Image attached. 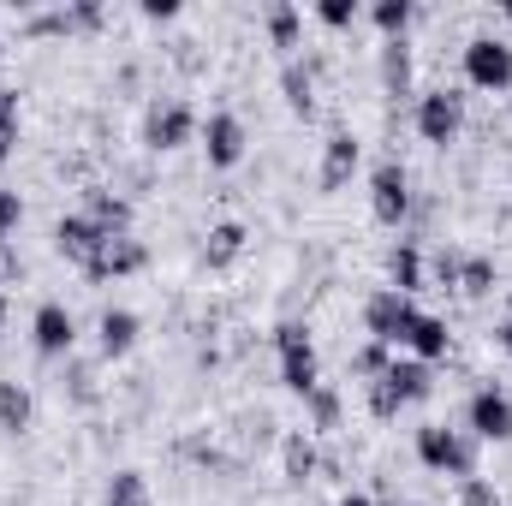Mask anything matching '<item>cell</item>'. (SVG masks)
Returning a JSON list of instances; mask_svg holds the SVG:
<instances>
[{
  "label": "cell",
  "instance_id": "cell-1",
  "mask_svg": "<svg viewBox=\"0 0 512 506\" xmlns=\"http://www.w3.org/2000/svg\"><path fill=\"white\" fill-rule=\"evenodd\" d=\"M435 393V364H417V358H393L382 376L370 381V411L376 417H399L405 405H423Z\"/></svg>",
  "mask_w": 512,
  "mask_h": 506
},
{
  "label": "cell",
  "instance_id": "cell-2",
  "mask_svg": "<svg viewBox=\"0 0 512 506\" xmlns=\"http://www.w3.org/2000/svg\"><path fill=\"white\" fill-rule=\"evenodd\" d=\"M417 459L429 465V471H441V477H477V441H465L459 429H447V423H423L417 429Z\"/></svg>",
  "mask_w": 512,
  "mask_h": 506
},
{
  "label": "cell",
  "instance_id": "cell-3",
  "mask_svg": "<svg viewBox=\"0 0 512 506\" xmlns=\"http://www.w3.org/2000/svg\"><path fill=\"white\" fill-rule=\"evenodd\" d=\"M274 358H280V381H286L298 399H310V393L322 387L316 346H310V328H304V322H280V328H274Z\"/></svg>",
  "mask_w": 512,
  "mask_h": 506
},
{
  "label": "cell",
  "instance_id": "cell-4",
  "mask_svg": "<svg viewBox=\"0 0 512 506\" xmlns=\"http://www.w3.org/2000/svg\"><path fill=\"white\" fill-rule=\"evenodd\" d=\"M465 84H477V90H512V42L501 36H471L465 42Z\"/></svg>",
  "mask_w": 512,
  "mask_h": 506
},
{
  "label": "cell",
  "instance_id": "cell-5",
  "mask_svg": "<svg viewBox=\"0 0 512 506\" xmlns=\"http://www.w3.org/2000/svg\"><path fill=\"white\" fill-rule=\"evenodd\" d=\"M459 131H465V96L459 90H429L417 102V137L423 143L447 149V143H459Z\"/></svg>",
  "mask_w": 512,
  "mask_h": 506
},
{
  "label": "cell",
  "instance_id": "cell-6",
  "mask_svg": "<svg viewBox=\"0 0 512 506\" xmlns=\"http://www.w3.org/2000/svg\"><path fill=\"white\" fill-rule=\"evenodd\" d=\"M197 131H203V126H197V114H191L185 102H155V108L143 114V149L173 155V149H185Z\"/></svg>",
  "mask_w": 512,
  "mask_h": 506
},
{
  "label": "cell",
  "instance_id": "cell-7",
  "mask_svg": "<svg viewBox=\"0 0 512 506\" xmlns=\"http://www.w3.org/2000/svg\"><path fill=\"white\" fill-rule=\"evenodd\" d=\"M411 316H417V304H411L405 292L382 286V292L364 304V334H370L376 346H405V328H411Z\"/></svg>",
  "mask_w": 512,
  "mask_h": 506
},
{
  "label": "cell",
  "instance_id": "cell-8",
  "mask_svg": "<svg viewBox=\"0 0 512 506\" xmlns=\"http://www.w3.org/2000/svg\"><path fill=\"white\" fill-rule=\"evenodd\" d=\"M370 209H376L382 227H399V221L411 215V173H405L399 161H382V167L370 173Z\"/></svg>",
  "mask_w": 512,
  "mask_h": 506
},
{
  "label": "cell",
  "instance_id": "cell-9",
  "mask_svg": "<svg viewBox=\"0 0 512 506\" xmlns=\"http://www.w3.org/2000/svg\"><path fill=\"white\" fill-rule=\"evenodd\" d=\"M30 340H36V352L42 358H66L72 352V340H78V322H72V310L66 304H36V316H30Z\"/></svg>",
  "mask_w": 512,
  "mask_h": 506
},
{
  "label": "cell",
  "instance_id": "cell-10",
  "mask_svg": "<svg viewBox=\"0 0 512 506\" xmlns=\"http://www.w3.org/2000/svg\"><path fill=\"white\" fill-rule=\"evenodd\" d=\"M245 143H251V137H245V120H239V114L221 108V114L203 120V155H209V167H239V161H245Z\"/></svg>",
  "mask_w": 512,
  "mask_h": 506
},
{
  "label": "cell",
  "instance_id": "cell-11",
  "mask_svg": "<svg viewBox=\"0 0 512 506\" xmlns=\"http://www.w3.org/2000/svg\"><path fill=\"white\" fill-rule=\"evenodd\" d=\"M465 417H471L477 441H512V399L501 387H477L471 405H465Z\"/></svg>",
  "mask_w": 512,
  "mask_h": 506
},
{
  "label": "cell",
  "instance_id": "cell-12",
  "mask_svg": "<svg viewBox=\"0 0 512 506\" xmlns=\"http://www.w3.org/2000/svg\"><path fill=\"white\" fill-rule=\"evenodd\" d=\"M143 262H149V251H143L131 233H108L102 251L84 262V274H90V280H120V274H137Z\"/></svg>",
  "mask_w": 512,
  "mask_h": 506
},
{
  "label": "cell",
  "instance_id": "cell-13",
  "mask_svg": "<svg viewBox=\"0 0 512 506\" xmlns=\"http://www.w3.org/2000/svg\"><path fill=\"white\" fill-rule=\"evenodd\" d=\"M358 155H364V149H358L352 131H328V143H322V167H316V185H322V191H340V185L358 173Z\"/></svg>",
  "mask_w": 512,
  "mask_h": 506
},
{
  "label": "cell",
  "instance_id": "cell-14",
  "mask_svg": "<svg viewBox=\"0 0 512 506\" xmlns=\"http://www.w3.org/2000/svg\"><path fill=\"white\" fill-rule=\"evenodd\" d=\"M102 239H108V233H102L90 215H60V221H54V251L66 256V262H78V268L102 251Z\"/></svg>",
  "mask_w": 512,
  "mask_h": 506
},
{
  "label": "cell",
  "instance_id": "cell-15",
  "mask_svg": "<svg viewBox=\"0 0 512 506\" xmlns=\"http://www.w3.org/2000/svg\"><path fill=\"white\" fill-rule=\"evenodd\" d=\"M405 352H411L417 364H441V358L453 352L447 322H441V316H429V310H417V316H411V328H405Z\"/></svg>",
  "mask_w": 512,
  "mask_h": 506
},
{
  "label": "cell",
  "instance_id": "cell-16",
  "mask_svg": "<svg viewBox=\"0 0 512 506\" xmlns=\"http://www.w3.org/2000/svg\"><path fill=\"white\" fill-rule=\"evenodd\" d=\"M280 477L292 483V489H304L310 477H316V441L298 429V435H286L280 441Z\"/></svg>",
  "mask_w": 512,
  "mask_h": 506
},
{
  "label": "cell",
  "instance_id": "cell-17",
  "mask_svg": "<svg viewBox=\"0 0 512 506\" xmlns=\"http://www.w3.org/2000/svg\"><path fill=\"white\" fill-rule=\"evenodd\" d=\"M387 286H393V292H405V298H411V292H423V251H417L411 239H399V245L387 251Z\"/></svg>",
  "mask_w": 512,
  "mask_h": 506
},
{
  "label": "cell",
  "instance_id": "cell-18",
  "mask_svg": "<svg viewBox=\"0 0 512 506\" xmlns=\"http://www.w3.org/2000/svg\"><path fill=\"white\" fill-rule=\"evenodd\" d=\"M96 334H102V358H126L131 346H137V334H143V322L131 310H102Z\"/></svg>",
  "mask_w": 512,
  "mask_h": 506
},
{
  "label": "cell",
  "instance_id": "cell-19",
  "mask_svg": "<svg viewBox=\"0 0 512 506\" xmlns=\"http://www.w3.org/2000/svg\"><path fill=\"white\" fill-rule=\"evenodd\" d=\"M280 90H286V108H292L298 120L316 114V78H310L304 60H286V66H280Z\"/></svg>",
  "mask_w": 512,
  "mask_h": 506
},
{
  "label": "cell",
  "instance_id": "cell-20",
  "mask_svg": "<svg viewBox=\"0 0 512 506\" xmlns=\"http://www.w3.org/2000/svg\"><path fill=\"white\" fill-rule=\"evenodd\" d=\"M30 417H36L30 387H24V381H0V429H6V435H24Z\"/></svg>",
  "mask_w": 512,
  "mask_h": 506
},
{
  "label": "cell",
  "instance_id": "cell-21",
  "mask_svg": "<svg viewBox=\"0 0 512 506\" xmlns=\"http://www.w3.org/2000/svg\"><path fill=\"white\" fill-rule=\"evenodd\" d=\"M495 286H501L495 256H459V286H453V292H465V298H489Z\"/></svg>",
  "mask_w": 512,
  "mask_h": 506
},
{
  "label": "cell",
  "instance_id": "cell-22",
  "mask_svg": "<svg viewBox=\"0 0 512 506\" xmlns=\"http://www.w3.org/2000/svg\"><path fill=\"white\" fill-rule=\"evenodd\" d=\"M382 90L387 96H405L411 90V48H405V36L382 42Z\"/></svg>",
  "mask_w": 512,
  "mask_h": 506
},
{
  "label": "cell",
  "instance_id": "cell-23",
  "mask_svg": "<svg viewBox=\"0 0 512 506\" xmlns=\"http://www.w3.org/2000/svg\"><path fill=\"white\" fill-rule=\"evenodd\" d=\"M102 233H131V203L114 191H90V209H84Z\"/></svg>",
  "mask_w": 512,
  "mask_h": 506
},
{
  "label": "cell",
  "instance_id": "cell-24",
  "mask_svg": "<svg viewBox=\"0 0 512 506\" xmlns=\"http://www.w3.org/2000/svg\"><path fill=\"white\" fill-rule=\"evenodd\" d=\"M239 251H245V227H239V221H221V227L209 233L203 262H209V268H227V262H239Z\"/></svg>",
  "mask_w": 512,
  "mask_h": 506
},
{
  "label": "cell",
  "instance_id": "cell-25",
  "mask_svg": "<svg viewBox=\"0 0 512 506\" xmlns=\"http://www.w3.org/2000/svg\"><path fill=\"white\" fill-rule=\"evenodd\" d=\"M298 24H304V18H298L292 0H274V6H268V42H274V48H298Z\"/></svg>",
  "mask_w": 512,
  "mask_h": 506
},
{
  "label": "cell",
  "instance_id": "cell-26",
  "mask_svg": "<svg viewBox=\"0 0 512 506\" xmlns=\"http://www.w3.org/2000/svg\"><path fill=\"white\" fill-rule=\"evenodd\" d=\"M370 24L382 30V42L405 36V30H411V0H376V6H370Z\"/></svg>",
  "mask_w": 512,
  "mask_h": 506
},
{
  "label": "cell",
  "instance_id": "cell-27",
  "mask_svg": "<svg viewBox=\"0 0 512 506\" xmlns=\"http://www.w3.org/2000/svg\"><path fill=\"white\" fill-rule=\"evenodd\" d=\"M108 506H155L143 471H114V477H108Z\"/></svg>",
  "mask_w": 512,
  "mask_h": 506
},
{
  "label": "cell",
  "instance_id": "cell-28",
  "mask_svg": "<svg viewBox=\"0 0 512 506\" xmlns=\"http://www.w3.org/2000/svg\"><path fill=\"white\" fill-rule=\"evenodd\" d=\"M304 405H310V429H340V393H334L328 381H322Z\"/></svg>",
  "mask_w": 512,
  "mask_h": 506
},
{
  "label": "cell",
  "instance_id": "cell-29",
  "mask_svg": "<svg viewBox=\"0 0 512 506\" xmlns=\"http://www.w3.org/2000/svg\"><path fill=\"white\" fill-rule=\"evenodd\" d=\"M387 364H393V358H387V346H376V340H370V346H358V352H352V370H358V376H382Z\"/></svg>",
  "mask_w": 512,
  "mask_h": 506
},
{
  "label": "cell",
  "instance_id": "cell-30",
  "mask_svg": "<svg viewBox=\"0 0 512 506\" xmlns=\"http://www.w3.org/2000/svg\"><path fill=\"white\" fill-rule=\"evenodd\" d=\"M316 18H322L328 30H346V24H358V0H322Z\"/></svg>",
  "mask_w": 512,
  "mask_h": 506
},
{
  "label": "cell",
  "instance_id": "cell-31",
  "mask_svg": "<svg viewBox=\"0 0 512 506\" xmlns=\"http://www.w3.org/2000/svg\"><path fill=\"white\" fill-rule=\"evenodd\" d=\"M459 506H501V495H495L489 477H465L459 483Z\"/></svg>",
  "mask_w": 512,
  "mask_h": 506
},
{
  "label": "cell",
  "instance_id": "cell-32",
  "mask_svg": "<svg viewBox=\"0 0 512 506\" xmlns=\"http://www.w3.org/2000/svg\"><path fill=\"white\" fill-rule=\"evenodd\" d=\"M18 221H24V197L0 185V239H6V233H18Z\"/></svg>",
  "mask_w": 512,
  "mask_h": 506
},
{
  "label": "cell",
  "instance_id": "cell-33",
  "mask_svg": "<svg viewBox=\"0 0 512 506\" xmlns=\"http://www.w3.org/2000/svg\"><path fill=\"white\" fill-rule=\"evenodd\" d=\"M435 280H441L447 292L459 286V251H441V256H435Z\"/></svg>",
  "mask_w": 512,
  "mask_h": 506
},
{
  "label": "cell",
  "instance_id": "cell-34",
  "mask_svg": "<svg viewBox=\"0 0 512 506\" xmlns=\"http://www.w3.org/2000/svg\"><path fill=\"white\" fill-rule=\"evenodd\" d=\"M96 24H102V6L96 0H78L72 6V30H96Z\"/></svg>",
  "mask_w": 512,
  "mask_h": 506
},
{
  "label": "cell",
  "instance_id": "cell-35",
  "mask_svg": "<svg viewBox=\"0 0 512 506\" xmlns=\"http://www.w3.org/2000/svg\"><path fill=\"white\" fill-rule=\"evenodd\" d=\"M12 149H18V120H0V161H12Z\"/></svg>",
  "mask_w": 512,
  "mask_h": 506
},
{
  "label": "cell",
  "instance_id": "cell-36",
  "mask_svg": "<svg viewBox=\"0 0 512 506\" xmlns=\"http://www.w3.org/2000/svg\"><path fill=\"white\" fill-rule=\"evenodd\" d=\"M173 12H179L173 0H143V18H173Z\"/></svg>",
  "mask_w": 512,
  "mask_h": 506
},
{
  "label": "cell",
  "instance_id": "cell-37",
  "mask_svg": "<svg viewBox=\"0 0 512 506\" xmlns=\"http://www.w3.org/2000/svg\"><path fill=\"white\" fill-rule=\"evenodd\" d=\"M0 120H18V90L0 84Z\"/></svg>",
  "mask_w": 512,
  "mask_h": 506
},
{
  "label": "cell",
  "instance_id": "cell-38",
  "mask_svg": "<svg viewBox=\"0 0 512 506\" xmlns=\"http://www.w3.org/2000/svg\"><path fill=\"white\" fill-rule=\"evenodd\" d=\"M334 506H376V501H370V495H340Z\"/></svg>",
  "mask_w": 512,
  "mask_h": 506
},
{
  "label": "cell",
  "instance_id": "cell-39",
  "mask_svg": "<svg viewBox=\"0 0 512 506\" xmlns=\"http://www.w3.org/2000/svg\"><path fill=\"white\" fill-rule=\"evenodd\" d=\"M501 352H507V358H512V322H507V328H501Z\"/></svg>",
  "mask_w": 512,
  "mask_h": 506
},
{
  "label": "cell",
  "instance_id": "cell-40",
  "mask_svg": "<svg viewBox=\"0 0 512 506\" xmlns=\"http://www.w3.org/2000/svg\"><path fill=\"white\" fill-rule=\"evenodd\" d=\"M0 328H6V292H0Z\"/></svg>",
  "mask_w": 512,
  "mask_h": 506
},
{
  "label": "cell",
  "instance_id": "cell-41",
  "mask_svg": "<svg viewBox=\"0 0 512 506\" xmlns=\"http://www.w3.org/2000/svg\"><path fill=\"white\" fill-rule=\"evenodd\" d=\"M501 12H507V24H512V0H507V6H501Z\"/></svg>",
  "mask_w": 512,
  "mask_h": 506
}]
</instances>
